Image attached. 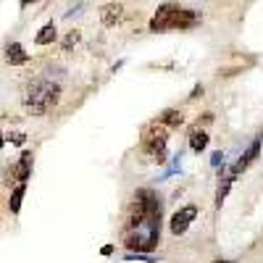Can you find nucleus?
<instances>
[{"label": "nucleus", "instance_id": "nucleus-14", "mask_svg": "<svg viewBox=\"0 0 263 263\" xmlns=\"http://www.w3.org/2000/svg\"><path fill=\"white\" fill-rule=\"evenodd\" d=\"M6 140L13 142V145H24V142H27V135H21V132H13V135H6Z\"/></svg>", "mask_w": 263, "mask_h": 263}, {"label": "nucleus", "instance_id": "nucleus-5", "mask_svg": "<svg viewBox=\"0 0 263 263\" xmlns=\"http://www.w3.org/2000/svg\"><path fill=\"white\" fill-rule=\"evenodd\" d=\"M195 216H197V208H195V205H184V208H179L177 213L171 216V224H168V227H171V234H177V237L184 234V232L190 229V224L195 221Z\"/></svg>", "mask_w": 263, "mask_h": 263}, {"label": "nucleus", "instance_id": "nucleus-7", "mask_svg": "<svg viewBox=\"0 0 263 263\" xmlns=\"http://www.w3.org/2000/svg\"><path fill=\"white\" fill-rule=\"evenodd\" d=\"M29 171H32V153L24 150V153H21V158H18V166L13 168V177L18 179V184H27Z\"/></svg>", "mask_w": 263, "mask_h": 263}, {"label": "nucleus", "instance_id": "nucleus-9", "mask_svg": "<svg viewBox=\"0 0 263 263\" xmlns=\"http://www.w3.org/2000/svg\"><path fill=\"white\" fill-rule=\"evenodd\" d=\"M190 147H192L195 153H203V150L208 147L205 129H200V126H192V129H190Z\"/></svg>", "mask_w": 263, "mask_h": 263}, {"label": "nucleus", "instance_id": "nucleus-18", "mask_svg": "<svg viewBox=\"0 0 263 263\" xmlns=\"http://www.w3.org/2000/svg\"><path fill=\"white\" fill-rule=\"evenodd\" d=\"M216 263H232V260H216Z\"/></svg>", "mask_w": 263, "mask_h": 263}, {"label": "nucleus", "instance_id": "nucleus-8", "mask_svg": "<svg viewBox=\"0 0 263 263\" xmlns=\"http://www.w3.org/2000/svg\"><path fill=\"white\" fill-rule=\"evenodd\" d=\"M121 13H124V6H121V3H108V6H103V11H100L103 27H114L116 21L121 18Z\"/></svg>", "mask_w": 263, "mask_h": 263}, {"label": "nucleus", "instance_id": "nucleus-4", "mask_svg": "<svg viewBox=\"0 0 263 263\" xmlns=\"http://www.w3.org/2000/svg\"><path fill=\"white\" fill-rule=\"evenodd\" d=\"M166 145H168V132L161 121H150L142 129V137H140V147L145 156H150L153 161L163 163L166 161Z\"/></svg>", "mask_w": 263, "mask_h": 263}, {"label": "nucleus", "instance_id": "nucleus-3", "mask_svg": "<svg viewBox=\"0 0 263 263\" xmlns=\"http://www.w3.org/2000/svg\"><path fill=\"white\" fill-rule=\"evenodd\" d=\"M61 87L50 79H32L24 92V108L32 116H45L50 108L58 103Z\"/></svg>", "mask_w": 263, "mask_h": 263}, {"label": "nucleus", "instance_id": "nucleus-17", "mask_svg": "<svg viewBox=\"0 0 263 263\" xmlns=\"http://www.w3.org/2000/svg\"><path fill=\"white\" fill-rule=\"evenodd\" d=\"M200 95H203V87H200V84H197V87H195V90H192V98H200Z\"/></svg>", "mask_w": 263, "mask_h": 263}, {"label": "nucleus", "instance_id": "nucleus-2", "mask_svg": "<svg viewBox=\"0 0 263 263\" xmlns=\"http://www.w3.org/2000/svg\"><path fill=\"white\" fill-rule=\"evenodd\" d=\"M197 21H200V13L192 8H179L163 3L158 6V11L150 18V32H166V29H192Z\"/></svg>", "mask_w": 263, "mask_h": 263}, {"label": "nucleus", "instance_id": "nucleus-16", "mask_svg": "<svg viewBox=\"0 0 263 263\" xmlns=\"http://www.w3.org/2000/svg\"><path fill=\"white\" fill-rule=\"evenodd\" d=\"M211 163H213V166H221V163H224V153H221V150H218V153H213Z\"/></svg>", "mask_w": 263, "mask_h": 263}, {"label": "nucleus", "instance_id": "nucleus-11", "mask_svg": "<svg viewBox=\"0 0 263 263\" xmlns=\"http://www.w3.org/2000/svg\"><path fill=\"white\" fill-rule=\"evenodd\" d=\"M158 121H161L163 126H179V124L184 121V116H182V111H177V108H168V111H163V114L158 116Z\"/></svg>", "mask_w": 263, "mask_h": 263}, {"label": "nucleus", "instance_id": "nucleus-1", "mask_svg": "<svg viewBox=\"0 0 263 263\" xmlns=\"http://www.w3.org/2000/svg\"><path fill=\"white\" fill-rule=\"evenodd\" d=\"M158 242H161V213L145 216L137 227L124 229V245L137 255L156 250Z\"/></svg>", "mask_w": 263, "mask_h": 263}, {"label": "nucleus", "instance_id": "nucleus-6", "mask_svg": "<svg viewBox=\"0 0 263 263\" xmlns=\"http://www.w3.org/2000/svg\"><path fill=\"white\" fill-rule=\"evenodd\" d=\"M258 153H260V137H255V140L250 142V147L245 150V156H242V158H239V161L234 163V168H232V177H237L239 171H245V168H248V166H250V163L258 158Z\"/></svg>", "mask_w": 263, "mask_h": 263}, {"label": "nucleus", "instance_id": "nucleus-15", "mask_svg": "<svg viewBox=\"0 0 263 263\" xmlns=\"http://www.w3.org/2000/svg\"><path fill=\"white\" fill-rule=\"evenodd\" d=\"M77 42H79V32H71L69 37H66V40H63V48H66V50H69L71 45H77Z\"/></svg>", "mask_w": 263, "mask_h": 263}, {"label": "nucleus", "instance_id": "nucleus-10", "mask_svg": "<svg viewBox=\"0 0 263 263\" xmlns=\"http://www.w3.org/2000/svg\"><path fill=\"white\" fill-rule=\"evenodd\" d=\"M6 61H8L11 66H21V63L29 61V55L24 53V48H21L18 42H11V45L6 48Z\"/></svg>", "mask_w": 263, "mask_h": 263}, {"label": "nucleus", "instance_id": "nucleus-13", "mask_svg": "<svg viewBox=\"0 0 263 263\" xmlns=\"http://www.w3.org/2000/svg\"><path fill=\"white\" fill-rule=\"evenodd\" d=\"M24 190H27V184H16V190L11 192V200H8L11 213H18V208H21V197H24Z\"/></svg>", "mask_w": 263, "mask_h": 263}, {"label": "nucleus", "instance_id": "nucleus-12", "mask_svg": "<svg viewBox=\"0 0 263 263\" xmlns=\"http://www.w3.org/2000/svg\"><path fill=\"white\" fill-rule=\"evenodd\" d=\"M53 40H55V24H45L40 29V34L34 37L37 45H48V42H53Z\"/></svg>", "mask_w": 263, "mask_h": 263}]
</instances>
